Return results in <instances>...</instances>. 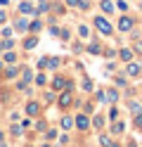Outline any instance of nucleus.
I'll return each mask as SVG.
<instances>
[{
  "label": "nucleus",
  "instance_id": "obj_41",
  "mask_svg": "<svg viewBox=\"0 0 142 147\" xmlns=\"http://www.w3.org/2000/svg\"><path fill=\"white\" fill-rule=\"evenodd\" d=\"M109 147H118V142H111V145H109Z\"/></svg>",
  "mask_w": 142,
  "mask_h": 147
},
{
  "label": "nucleus",
  "instance_id": "obj_25",
  "mask_svg": "<svg viewBox=\"0 0 142 147\" xmlns=\"http://www.w3.org/2000/svg\"><path fill=\"white\" fill-rule=\"evenodd\" d=\"M47 10H50V5H47V3H40V5H38V10H36V14H43V12H47Z\"/></svg>",
  "mask_w": 142,
  "mask_h": 147
},
{
  "label": "nucleus",
  "instance_id": "obj_43",
  "mask_svg": "<svg viewBox=\"0 0 142 147\" xmlns=\"http://www.w3.org/2000/svg\"><path fill=\"white\" fill-rule=\"evenodd\" d=\"M40 3H45V0H40Z\"/></svg>",
  "mask_w": 142,
  "mask_h": 147
},
{
  "label": "nucleus",
  "instance_id": "obj_16",
  "mask_svg": "<svg viewBox=\"0 0 142 147\" xmlns=\"http://www.w3.org/2000/svg\"><path fill=\"white\" fill-rule=\"evenodd\" d=\"M40 29H43V24L38 22V19H36V22H31V24H28V31H31V33H38V31H40Z\"/></svg>",
  "mask_w": 142,
  "mask_h": 147
},
{
  "label": "nucleus",
  "instance_id": "obj_22",
  "mask_svg": "<svg viewBox=\"0 0 142 147\" xmlns=\"http://www.w3.org/2000/svg\"><path fill=\"white\" fill-rule=\"evenodd\" d=\"M100 145H102V147H109V145H111V138H109V135H100Z\"/></svg>",
  "mask_w": 142,
  "mask_h": 147
},
{
  "label": "nucleus",
  "instance_id": "obj_17",
  "mask_svg": "<svg viewBox=\"0 0 142 147\" xmlns=\"http://www.w3.org/2000/svg\"><path fill=\"white\" fill-rule=\"evenodd\" d=\"M107 100H109L111 105H114V102H118V93H116L114 88H111V90H107Z\"/></svg>",
  "mask_w": 142,
  "mask_h": 147
},
{
  "label": "nucleus",
  "instance_id": "obj_10",
  "mask_svg": "<svg viewBox=\"0 0 142 147\" xmlns=\"http://www.w3.org/2000/svg\"><path fill=\"white\" fill-rule=\"evenodd\" d=\"M36 45H38V38H36V36H28V38H24V48H26V50H33Z\"/></svg>",
  "mask_w": 142,
  "mask_h": 147
},
{
  "label": "nucleus",
  "instance_id": "obj_6",
  "mask_svg": "<svg viewBox=\"0 0 142 147\" xmlns=\"http://www.w3.org/2000/svg\"><path fill=\"white\" fill-rule=\"evenodd\" d=\"M52 88L55 90H71V83L66 78H62V76H57L55 81H52Z\"/></svg>",
  "mask_w": 142,
  "mask_h": 147
},
{
  "label": "nucleus",
  "instance_id": "obj_19",
  "mask_svg": "<svg viewBox=\"0 0 142 147\" xmlns=\"http://www.w3.org/2000/svg\"><path fill=\"white\" fill-rule=\"evenodd\" d=\"M78 36H81V38H88V36H90V29H88L85 24H81V26H78Z\"/></svg>",
  "mask_w": 142,
  "mask_h": 147
},
{
  "label": "nucleus",
  "instance_id": "obj_35",
  "mask_svg": "<svg viewBox=\"0 0 142 147\" xmlns=\"http://www.w3.org/2000/svg\"><path fill=\"white\" fill-rule=\"evenodd\" d=\"M22 128H31V119H24V121H22Z\"/></svg>",
  "mask_w": 142,
  "mask_h": 147
},
{
  "label": "nucleus",
  "instance_id": "obj_33",
  "mask_svg": "<svg viewBox=\"0 0 142 147\" xmlns=\"http://www.w3.org/2000/svg\"><path fill=\"white\" fill-rule=\"evenodd\" d=\"M78 7H81V10H88V7H90V3H88V0H81V3H78Z\"/></svg>",
  "mask_w": 142,
  "mask_h": 147
},
{
  "label": "nucleus",
  "instance_id": "obj_42",
  "mask_svg": "<svg viewBox=\"0 0 142 147\" xmlns=\"http://www.w3.org/2000/svg\"><path fill=\"white\" fill-rule=\"evenodd\" d=\"M140 10H142V3H140Z\"/></svg>",
  "mask_w": 142,
  "mask_h": 147
},
{
  "label": "nucleus",
  "instance_id": "obj_30",
  "mask_svg": "<svg viewBox=\"0 0 142 147\" xmlns=\"http://www.w3.org/2000/svg\"><path fill=\"white\" fill-rule=\"evenodd\" d=\"M83 90H92V81L90 78H83Z\"/></svg>",
  "mask_w": 142,
  "mask_h": 147
},
{
  "label": "nucleus",
  "instance_id": "obj_14",
  "mask_svg": "<svg viewBox=\"0 0 142 147\" xmlns=\"http://www.w3.org/2000/svg\"><path fill=\"white\" fill-rule=\"evenodd\" d=\"M118 55H121V59H123V62H133V50L126 48V50H121Z\"/></svg>",
  "mask_w": 142,
  "mask_h": 147
},
{
  "label": "nucleus",
  "instance_id": "obj_3",
  "mask_svg": "<svg viewBox=\"0 0 142 147\" xmlns=\"http://www.w3.org/2000/svg\"><path fill=\"white\" fill-rule=\"evenodd\" d=\"M133 26H135V22H133L130 17H126V14H123L121 19H118V31H121V33H128V31H133Z\"/></svg>",
  "mask_w": 142,
  "mask_h": 147
},
{
  "label": "nucleus",
  "instance_id": "obj_40",
  "mask_svg": "<svg viewBox=\"0 0 142 147\" xmlns=\"http://www.w3.org/2000/svg\"><path fill=\"white\" fill-rule=\"evenodd\" d=\"M3 138H5V133H3V131H0V142H3Z\"/></svg>",
  "mask_w": 142,
  "mask_h": 147
},
{
  "label": "nucleus",
  "instance_id": "obj_15",
  "mask_svg": "<svg viewBox=\"0 0 142 147\" xmlns=\"http://www.w3.org/2000/svg\"><path fill=\"white\" fill-rule=\"evenodd\" d=\"M123 131H126V123H123V121H121V123H114V128H111L114 135H121Z\"/></svg>",
  "mask_w": 142,
  "mask_h": 147
},
{
  "label": "nucleus",
  "instance_id": "obj_34",
  "mask_svg": "<svg viewBox=\"0 0 142 147\" xmlns=\"http://www.w3.org/2000/svg\"><path fill=\"white\" fill-rule=\"evenodd\" d=\"M59 38H64V40H69V31H66V29H62V31H59Z\"/></svg>",
  "mask_w": 142,
  "mask_h": 147
},
{
  "label": "nucleus",
  "instance_id": "obj_2",
  "mask_svg": "<svg viewBox=\"0 0 142 147\" xmlns=\"http://www.w3.org/2000/svg\"><path fill=\"white\" fill-rule=\"evenodd\" d=\"M38 67H40V69H57V67H59V57H40Z\"/></svg>",
  "mask_w": 142,
  "mask_h": 147
},
{
  "label": "nucleus",
  "instance_id": "obj_37",
  "mask_svg": "<svg viewBox=\"0 0 142 147\" xmlns=\"http://www.w3.org/2000/svg\"><path fill=\"white\" fill-rule=\"evenodd\" d=\"M5 17H7V14H5L3 10H0V22H5Z\"/></svg>",
  "mask_w": 142,
  "mask_h": 147
},
{
  "label": "nucleus",
  "instance_id": "obj_21",
  "mask_svg": "<svg viewBox=\"0 0 142 147\" xmlns=\"http://www.w3.org/2000/svg\"><path fill=\"white\" fill-rule=\"evenodd\" d=\"M88 52H90V55H100V52H102V48H100L97 43H90V45H88Z\"/></svg>",
  "mask_w": 142,
  "mask_h": 147
},
{
  "label": "nucleus",
  "instance_id": "obj_18",
  "mask_svg": "<svg viewBox=\"0 0 142 147\" xmlns=\"http://www.w3.org/2000/svg\"><path fill=\"white\" fill-rule=\"evenodd\" d=\"M92 126H95V128H102V126H104V116H102V114L92 116Z\"/></svg>",
  "mask_w": 142,
  "mask_h": 147
},
{
  "label": "nucleus",
  "instance_id": "obj_26",
  "mask_svg": "<svg viewBox=\"0 0 142 147\" xmlns=\"http://www.w3.org/2000/svg\"><path fill=\"white\" fill-rule=\"evenodd\" d=\"M116 7H118L121 12H128V3H126V0H118V3H116Z\"/></svg>",
  "mask_w": 142,
  "mask_h": 147
},
{
  "label": "nucleus",
  "instance_id": "obj_32",
  "mask_svg": "<svg viewBox=\"0 0 142 147\" xmlns=\"http://www.w3.org/2000/svg\"><path fill=\"white\" fill-rule=\"evenodd\" d=\"M133 52H137V55H142V43H135V45H133Z\"/></svg>",
  "mask_w": 142,
  "mask_h": 147
},
{
  "label": "nucleus",
  "instance_id": "obj_36",
  "mask_svg": "<svg viewBox=\"0 0 142 147\" xmlns=\"http://www.w3.org/2000/svg\"><path fill=\"white\" fill-rule=\"evenodd\" d=\"M78 3L81 0H66V5H76V7H78Z\"/></svg>",
  "mask_w": 142,
  "mask_h": 147
},
{
  "label": "nucleus",
  "instance_id": "obj_20",
  "mask_svg": "<svg viewBox=\"0 0 142 147\" xmlns=\"http://www.w3.org/2000/svg\"><path fill=\"white\" fill-rule=\"evenodd\" d=\"M14 29H17V31H28V22H26V19H19Z\"/></svg>",
  "mask_w": 142,
  "mask_h": 147
},
{
  "label": "nucleus",
  "instance_id": "obj_29",
  "mask_svg": "<svg viewBox=\"0 0 142 147\" xmlns=\"http://www.w3.org/2000/svg\"><path fill=\"white\" fill-rule=\"evenodd\" d=\"M17 71H19L17 67H9V69L5 71V76H9V78H12V76H17Z\"/></svg>",
  "mask_w": 142,
  "mask_h": 147
},
{
  "label": "nucleus",
  "instance_id": "obj_7",
  "mask_svg": "<svg viewBox=\"0 0 142 147\" xmlns=\"http://www.w3.org/2000/svg\"><path fill=\"white\" fill-rule=\"evenodd\" d=\"M142 74V64L140 62H128V76H140Z\"/></svg>",
  "mask_w": 142,
  "mask_h": 147
},
{
  "label": "nucleus",
  "instance_id": "obj_27",
  "mask_svg": "<svg viewBox=\"0 0 142 147\" xmlns=\"http://www.w3.org/2000/svg\"><path fill=\"white\" fill-rule=\"evenodd\" d=\"M133 123H135V128H140V131H142V114H137L135 119H133Z\"/></svg>",
  "mask_w": 142,
  "mask_h": 147
},
{
  "label": "nucleus",
  "instance_id": "obj_44",
  "mask_svg": "<svg viewBox=\"0 0 142 147\" xmlns=\"http://www.w3.org/2000/svg\"><path fill=\"white\" fill-rule=\"evenodd\" d=\"M28 147H31V145H28Z\"/></svg>",
  "mask_w": 142,
  "mask_h": 147
},
{
  "label": "nucleus",
  "instance_id": "obj_1",
  "mask_svg": "<svg viewBox=\"0 0 142 147\" xmlns=\"http://www.w3.org/2000/svg\"><path fill=\"white\" fill-rule=\"evenodd\" d=\"M95 26H97V31L102 33V36H111L114 33V29H111V24L104 19V17H95Z\"/></svg>",
  "mask_w": 142,
  "mask_h": 147
},
{
  "label": "nucleus",
  "instance_id": "obj_5",
  "mask_svg": "<svg viewBox=\"0 0 142 147\" xmlns=\"http://www.w3.org/2000/svg\"><path fill=\"white\" fill-rule=\"evenodd\" d=\"M73 105V95H71V90H64V93L59 95V107L66 109V107H71Z\"/></svg>",
  "mask_w": 142,
  "mask_h": 147
},
{
  "label": "nucleus",
  "instance_id": "obj_8",
  "mask_svg": "<svg viewBox=\"0 0 142 147\" xmlns=\"http://www.w3.org/2000/svg\"><path fill=\"white\" fill-rule=\"evenodd\" d=\"M38 112H40V105L38 102H26V114L28 116H36Z\"/></svg>",
  "mask_w": 142,
  "mask_h": 147
},
{
  "label": "nucleus",
  "instance_id": "obj_12",
  "mask_svg": "<svg viewBox=\"0 0 142 147\" xmlns=\"http://www.w3.org/2000/svg\"><path fill=\"white\" fill-rule=\"evenodd\" d=\"M102 10H104V14H111L114 12V3L111 0H102Z\"/></svg>",
  "mask_w": 142,
  "mask_h": 147
},
{
  "label": "nucleus",
  "instance_id": "obj_23",
  "mask_svg": "<svg viewBox=\"0 0 142 147\" xmlns=\"http://www.w3.org/2000/svg\"><path fill=\"white\" fill-rule=\"evenodd\" d=\"M45 83H47L45 74H38V76H36V86H45Z\"/></svg>",
  "mask_w": 142,
  "mask_h": 147
},
{
  "label": "nucleus",
  "instance_id": "obj_11",
  "mask_svg": "<svg viewBox=\"0 0 142 147\" xmlns=\"http://www.w3.org/2000/svg\"><path fill=\"white\" fill-rule=\"evenodd\" d=\"M73 123H76V121H73V119H71V116H62V121H59V126L64 128V131H69V128H71Z\"/></svg>",
  "mask_w": 142,
  "mask_h": 147
},
{
  "label": "nucleus",
  "instance_id": "obj_28",
  "mask_svg": "<svg viewBox=\"0 0 142 147\" xmlns=\"http://www.w3.org/2000/svg\"><path fill=\"white\" fill-rule=\"evenodd\" d=\"M97 102H107V90H100L97 93Z\"/></svg>",
  "mask_w": 142,
  "mask_h": 147
},
{
  "label": "nucleus",
  "instance_id": "obj_24",
  "mask_svg": "<svg viewBox=\"0 0 142 147\" xmlns=\"http://www.w3.org/2000/svg\"><path fill=\"white\" fill-rule=\"evenodd\" d=\"M114 83H116L118 88H123V86L128 83V81H126V76H116V78H114Z\"/></svg>",
  "mask_w": 142,
  "mask_h": 147
},
{
  "label": "nucleus",
  "instance_id": "obj_38",
  "mask_svg": "<svg viewBox=\"0 0 142 147\" xmlns=\"http://www.w3.org/2000/svg\"><path fill=\"white\" fill-rule=\"evenodd\" d=\"M128 147H137V142H135V140H130V142H128Z\"/></svg>",
  "mask_w": 142,
  "mask_h": 147
},
{
  "label": "nucleus",
  "instance_id": "obj_9",
  "mask_svg": "<svg viewBox=\"0 0 142 147\" xmlns=\"http://www.w3.org/2000/svg\"><path fill=\"white\" fill-rule=\"evenodd\" d=\"M19 12H22V14H36L33 5H31V3H26V0H24L22 5H19Z\"/></svg>",
  "mask_w": 142,
  "mask_h": 147
},
{
  "label": "nucleus",
  "instance_id": "obj_13",
  "mask_svg": "<svg viewBox=\"0 0 142 147\" xmlns=\"http://www.w3.org/2000/svg\"><path fill=\"white\" fill-rule=\"evenodd\" d=\"M3 59H5L7 64H14V62H17V55H14V52H9V50H5V55H3Z\"/></svg>",
  "mask_w": 142,
  "mask_h": 147
},
{
  "label": "nucleus",
  "instance_id": "obj_4",
  "mask_svg": "<svg viewBox=\"0 0 142 147\" xmlns=\"http://www.w3.org/2000/svg\"><path fill=\"white\" fill-rule=\"evenodd\" d=\"M73 121H76V128H78V131H88V128H90V119H88V116H85L83 112H81L78 116H76V119H73Z\"/></svg>",
  "mask_w": 142,
  "mask_h": 147
},
{
  "label": "nucleus",
  "instance_id": "obj_31",
  "mask_svg": "<svg viewBox=\"0 0 142 147\" xmlns=\"http://www.w3.org/2000/svg\"><path fill=\"white\" fill-rule=\"evenodd\" d=\"M9 131H12V135H17V138L22 135V128H19V126H12V128H9Z\"/></svg>",
  "mask_w": 142,
  "mask_h": 147
},
{
  "label": "nucleus",
  "instance_id": "obj_39",
  "mask_svg": "<svg viewBox=\"0 0 142 147\" xmlns=\"http://www.w3.org/2000/svg\"><path fill=\"white\" fill-rule=\"evenodd\" d=\"M0 50H7V43H0Z\"/></svg>",
  "mask_w": 142,
  "mask_h": 147
}]
</instances>
